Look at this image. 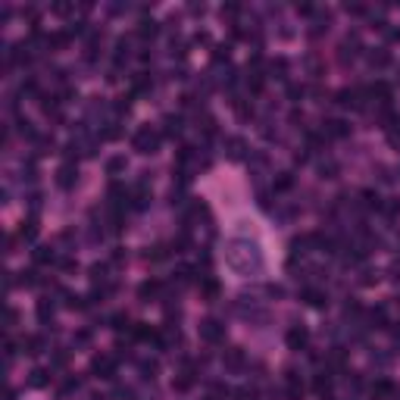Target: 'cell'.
I'll list each match as a JSON object with an SVG mask.
<instances>
[{"instance_id":"8fae6325","label":"cell","mask_w":400,"mask_h":400,"mask_svg":"<svg viewBox=\"0 0 400 400\" xmlns=\"http://www.w3.org/2000/svg\"><path fill=\"white\" fill-rule=\"evenodd\" d=\"M163 132H166L169 138L182 135V119H179V116H166V119H163Z\"/></svg>"},{"instance_id":"4dcf8cb0","label":"cell","mask_w":400,"mask_h":400,"mask_svg":"<svg viewBox=\"0 0 400 400\" xmlns=\"http://www.w3.org/2000/svg\"><path fill=\"white\" fill-rule=\"evenodd\" d=\"M141 372H144V375H154V372H157V363H154V360H144V363H141Z\"/></svg>"},{"instance_id":"e0dca14e","label":"cell","mask_w":400,"mask_h":400,"mask_svg":"<svg viewBox=\"0 0 400 400\" xmlns=\"http://www.w3.org/2000/svg\"><path fill=\"white\" fill-rule=\"evenodd\" d=\"M228 157H234V160L244 157V141H241V138H231V141H228Z\"/></svg>"},{"instance_id":"3957f363","label":"cell","mask_w":400,"mask_h":400,"mask_svg":"<svg viewBox=\"0 0 400 400\" xmlns=\"http://www.w3.org/2000/svg\"><path fill=\"white\" fill-rule=\"evenodd\" d=\"M200 338L209 341V344H219L222 338H225V325L216 322V319H206V322H200Z\"/></svg>"},{"instance_id":"9a60e30c","label":"cell","mask_w":400,"mask_h":400,"mask_svg":"<svg viewBox=\"0 0 400 400\" xmlns=\"http://www.w3.org/2000/svg\"><path fill=\"white\" fill-rule=\"evenodd\" d=\"M369 63H372L375 69H382V66L391 63V56H388V50H375V53H369Z\"/></svg>"},{"instance_id":"6da1fadb","label":"cell","mask_w":400,"mask_h":400,"mask_svg":"<svg viewBox=\"0 0 400 400\" xmlns=\"http://www.w3.org/2000/svg\"><path fill=\"white\" fill-rule=\"evenodd\" d=\"M225 266L231 269L234 275H256L263 269V253H260V247H256L253 241H247V238H231L225 244Z\"/></svg>"},{"instance_id":"4fadbf2b","label":"cell","mask_w":400,"mask_h":400,"mask_svg":"<svg viewBox=\"0 0 400 400\" xmlns=\"http://www.w3.org/2000/svg\"><path fill=\"white\" fill-rule=\"evenodd\" d=\"M53 260H56L53 247H38V250H34V263H53Z\"/></svg>"},{"instance_id":"277c9868","label":"cell","mask_w":400,"mask_h":400,"mask_svg":"<svg viewBox=\"0 0 400 400\" xmlns=\"http://www.w3.org/2000/svg\"><path fill=\"white\" fill-rule=\"evenodd\" d=\"M75 179H78L75 163H66V166H60V172H56V185H60V188H66V191L75 185Z\"/></svg>"},{"instance_id":"7a4b0ae2","label":"cell","mask_w":400,"mask_h":400,"mask_svg":"<svg viewBox=\"0 0 400 400\" xmlns=\"http://www.w3.org/2000/svg\"><path fill=\"white\" fill-rule=\"evenodd\" d=\"M132 147L138 150V154H154V150L160 147V135H157L150 125H144V128H138V132H135Z\"/></svg>"},{"instance_id":"d6986e66","label":"cell","mask_w":400,"mask_h":400,"mask_svg":"<svg viewBox=\"0 0 400 400\" xmlns=\"http://www.w3.org/2000/svg\"><path fill=\"white\" fill-rule=\"evenodd\" d=\"M47 382H50V372H47V369H34L31 372V385L34 388H44Z\"/></svg>"},{"instance_id":"2e32d148","label":"cell","mask_w":400,"mask_h":400,"mask_svg":"<svg viewBox=\"0 0 400 400\" xmlns=\"http://www.w3.org/2000/svg\"><path fill=\"white\" fill-rule=\"evenodd\" d=\"M157 31H160V28H157V22H154V19H150V22L144 19V22L138 25V34H141V38H154Z\"/></svg>"},{"instance_id":"8992f818","label":"cell","mask_w":400,"mask_h":400,"mask_svg":"<svg viewBox=\"0 0 400 400\" xmlns=\"http://www.w3.org/2000/svg\"><path fill=\"white\" fill-rule=\"evenodd\" d=\"M94 369L100 372V379H113L116 375V360L113 357H94Z\"/></svg>"},{"instance_id":"603a6c76","label":"cell","mask_w":400,"mask_h":400,"mask_svg":"<svg viewBox=\"0 0 400 400\" xmlns=\"http://www.w3.org/2000/svg\"><path fill=\"white\" fill-rule=\"evenodd\" d=\"M369 319H372V325H375V328H385V319H388V313H385V307H379V310H372V316H369Z\"/></svg>"},{"instance_id":"9c48e42d","label":"cell","mask_w":400,"mask_h":400,"mask_svg":"<svg viewBox=\"0 0 400 400\" xmlns=\"http://www.w3.org/2000/svg\"><path fill=\"white\" fill-rule=\"evenodd\" d=\"M350 132V128H347V122L344 119H332V122H325V135L328 138H344Z\"/></svg>"},{"instance_id":"f546056e","label":"cell","mask_w":400,"mask_h":400,"mask_svg":"<svg viewBox=\"0 0 400 400\" xmlns=\"http://www.w3.org/2000/svg\"><path fill=\"white\" fill-rule=\"evenodd\" d=\"M397 213H400V200H391V203L385 206V216H388V219H394Z\"/></svg>"},{"instance_id":"5bb4252c","label":"cell","mask_w":400,"mask_h":400,"mask_svg":"<svg viewBox=\"0 0 400 400\" xmlns=\"http://www.w3.org/2000/svg\"><path fill=\"white\" fill-rule=\"evenodd\" d=\"M22 347H25V354H41V347H44V338H25L22 341Z\"/></svg>"},{"instance_id":"cb8c5ba5","label":"cell","mask_w":400,"mask_h":400,"mask_svg":"<svg viewBox=\"0 0 400 400\" xmlns=\"http://www.w3.org/2000/svg\"><path fill=\"white\" fill-rule=\"evenodd\" d=\"M125 169V157H113L110 163H107V172L110 175H116V172H122Z\"/></svg>"},{"instance_id":"ba28073f","label":"cell","mask_w":400,"mask_h":400,"mask_svg":"<svg viewBox=\"0 0 400 400\" xmlns=\"http://www.w3.org/2000/svg\"><path fill=\"white\" fill-rule=\"evenodd\" d=\"M160 291H163V281H157V278H150V281H144V285L138 288V294H141V300H150V297H157Z\"/></svg>"},{"instance_id":"7402d4cb","label":"cell","mask_w":400,"mask_h":400,"mask_svg":"<svg viewBox=\"0 0 400 400\" xmlns=\"http://www.w3.org/2000/svg\"><path fill=\"white\" fill-rule=\"evenodd\" d=\"M291 185H294V179H291V172H281L278 179H275V191H288Z\"/></svg>"},{"instance_id":"7c38bea8","label":"cell","mask_w":400,"mask_h":400,"mask_svg":"<svg viewBox=\"0 0 400 400\" xmlns=\"http://www.w3.org/2000/svg\"><path fill=\"white\" fill-rule=\"evenodd\" d=\"M372 394H375V397H388V394H394V385L388 382V379H382V382L372 385Z\"/></svg>"},{"instance_id":"5b68a950","label":"cell","mask_w":400,"mask_h":400,"mask_svg":"<svg viewBox=\"0 0 400 400\" xmlns=\"http://www.w3.org/2000/svg\"><path fill=\"white\" fill-rule=\"evenodd\" d=\"M307 341H310V335H307V328H303V325H294L291 332H288V347H291V350L307 347Z\"/></svg>"},{"instance_id":"ac0fdd59","label":"cell","mask_w":400,"mask_h":400,"mask_svg":"<svg viewBox=\"0 0 400 400\" xmlns=\"http://www.w3.org/2000/svg\"><path fill=\"white\" fill-rule=\"evenodd\" d=\"M47 300H50V297H44V300L38 303V319H41V322H47V319L53 316V303H47Z\"/></svg>"},{"instance_id":"52a82bcc","label":"cell","mask_w":400,"mask_h":400,"mask_svg":"<svg viewBox=\"0 0 400 400\" xmlns=\"http://www.w3.org/2000/svg\"><path fill=\"white\" fill-rule=\"evenodd\" d=\"M285 391H288V397H291V400H300V397H303V382H300L294 372H288V379H285Z\"/></svg>"},{"instance_id":"83f0119b","label":"cell","mask_w":400,"mask_h":400,"mask_svg":"<svg viewBox=\"0 0 400 400\" xmlns=\"http://www.w3.org/2000/svg\"><path fill=\"white\" fill-rule=\"evenodd\" d=\"M328 388H332V379H328V375H319V379H316V391H319V394H325Z\"/></svg>"},{"instance_id":"30bf717a","label":"cell","mask_w":400,"mask_h":400,"mask_svg":"<svg viewBox=\"0 0 400 400\" xmlns=\"http://www.w3.org/2000/svg\"><path fill=\"white\" fill-rule=\"evenodd\" d=\"M303 300H307L310 307H325V303H328V297H325L322 291H316V288H307V291H303Z\"/></svg>"},{"instance_id":"ffe728a7","label":"cell","mask_w":400,"mask_h":400,"mask_svg":"<svg viewBox=\"0 0 400 400\" xmlns=\"http://www.w3.org/2000/svg\"><path fill=\"white\" fill-rule=\"evenodd\" d=\"M172 388H175V391H188V388H191V372H182L179 379L172 382Z\"/></svg>"},{"instance_id":"484cf974","label":"cell","mask_w":400,"mask_h":400,"mask_svg":"<svg viewBox=\"0 0 400 400\" xmlns=\"http://www.w3.org/2000/svg\"><path fill=\"white\" fill-rule=\"evenodd\" d=\"M200 288H203L206 297H216V294H219V285H216L213 278H203V285H200Z\"/></svg>"},{"instance_id":"d4e9b609","label":"cell","mask_w":400,"mask_h":400,"mask_svg":"<svg viewBox=\"0 0 400 400\" xmlns=\"http://www.w3.org/2000/svg\"><path fill=\"white\" fill-rule=\"evenodd\" d=\"M34 234H38V222H34V219H28L25 225H22V238H25V241H31Z\"/></svg>"},{"instance_id":"44dd1931","label":"cell","mask_w":400,"mask_h":400,"mask_svg":"<svg viewBox=\"0 0 400 400\" xmlns=\"http://www.w3.org/2000/svg\"><path fill=\"white\" fill-rule=\"evenodd\" d=\"M225 363H228V366H231V369H238V366H241V363H244V354H241V350H238V347H234V350H228V357H225Z\"/></svg>"},{"instance_id":"4316f807","label":"cell","mask_w":400,"mask_h":400,"mask_svg":"<svg viewBox=\"0 0 400 400\" xmlns=\"http://www.w3.org/2000/svg\"><path fill=\"white\" fill-rule=\"evenodd\" d=\"M147 88H150V75L141 72V75L135 78V91H147Z\"/></svg>"},{"instance_id":"f1b7e54d","label":"cell","mask_w":400,"mask_h":400,"mask_svg":"<svg viewBox=\"0 0 400 400\" xmlns=\"http://www.w3.org/2000/svg\"><path fill=\"white\" fill-rule=\"evenodd\" d=\"M113 328H119V332H122V328H128V316L125 313H116L113 316Z\"/></svg>"}]
</instances>
